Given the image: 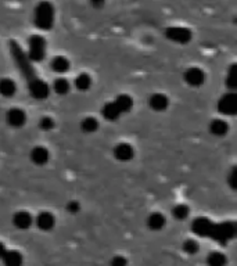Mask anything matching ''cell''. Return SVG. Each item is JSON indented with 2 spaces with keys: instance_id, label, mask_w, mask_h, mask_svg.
Instances as JSON below:
<instances>
[{
  "instance_id": "cell-30",
  "label": "cell",
  "mask_w": 237,
  "mask_h": 266,
  "mask_svg": "<svg viewBox=\"0 0 237 266\" xmlns=\"http://www.w3.org/2000/svg\"><path fill=\"white\" fill-rule=\"evenodd\" d=\"M39 125H41V129L42 130H46V132H49L54 128V121H53V118H50V117H43L39 122Z\"/></svg>"
},
{
  "instance_id": "cell-21",
  "label": "cell",
  "mask_w": 237,
  "mask_h": 266,
  "mask_svg": "<svg viewBox=\"0 0 237 266\" xmlns=\"http://www.w3.org/2000/svg\"><path fill=\"white\" fill-rule=\"evenodd\" d=\"M51 70L57 73H64L70 70V61L66 57L57 56L51 60Z\"/></svg>"
},
{
  "instance_id": "cell-9",
  "label": "cell",
  "mask_w": 237,
  "mask_h": 266,
  "mask_svg": "<svg viewBox=\"0 0 237 266\" xmlns=\"http://www.w3.org/2000/svg\"><path fill=\"white\" fill-rule=\"evenodd\" d=\"M213 223L207 218H197L194 219V222L191 223V229L197 236L201 237H210V234L213 232Z\"/></svg>"
},
{
  "instance_id": "cell-22",
  "label": "cell",
  "mask_w": 237,
  "mask_h": 266,
  "mask_svg": "<svg viewBox=\"0 0 237 266\" xmlns=\"http://www.w3.org/2000/svg\"><path fill=\"white\" fill-rule=\"evenodd\" d=\"M101 114H103V117L106 118L107 121H117V120H119V117H121V113L118 111V108L115 107L113 101H111V103H107V104L103 107Z\"/></svg>"
},
{
  "instance_id": "cell-20",
  "label": "cell",
  "mask_w": 237,
  "mask_h": 266,
  "mask_svg": "<svg viewBox=\"0 0 237 266\" xmlns=\"http://www.w3.org/2000/svg\"><path fill=\"white\" fill-rule=\"evenodd\" d=\"M228 130H229V126L223 120H213L210 123V132L213 136H225Z\"/></svg>"
},
{
  "instance_id": "cell-27",
  "label": "cell",
  "mask_w": 237,
  "mask_h": 266,
  "mask_svg": "<svg viewBox=\"0 0 237 266\" xmlns=\"http://www.w3.org/2000/svg\"><path fill=\"white\" fill-rule=\"evenodd\" d=\"M237 85V67L236 64H233L228 71V76H226V86L230 90H235Z\"/></svg>"
},
{
  "instance_id": "cell-6",
  "label": "cell",
  "mask_w": 237,
  "mask_h": 266,
  "mask_svg": "<svg viewBox=\"0 0 237 266\" xmlns=\"http://www.w3.org/2000/svg\"><path fill=\"white\" fill-rule=\"evenodd\" d=\"M28 89H29L31 96H32L35 100H45V98H47L50 95L49 85L45 81L39 79L38 76L29 81Z\"/></svg>"
},
{
  "instance_id": "cell-31",
  "label": "cell",
  "mask_w": 237,
  "mask_h": 266,
  "mask_svg": "<svg viewBox=\"0 0 237 266\" xmlns=\"http://www.w3.org/2000/svg\"><path fill=\"white\" fill-rule=\"evenodd\" d=\"M128 265V261L122 255H117L114 258L111 259V266H126Z\"/></svg>"
},
{
  "instance_id": "cell-26",
  "label": "cell",
  "mask_w": 237,
  "mask_h": 266,
  "mask_svg": "<svg viewBox=\"0 0 237 266\" xmlns=\"http://www.w3.org/2000/svg\"><path fill=\"white\" fill-rule=\"evenodd\" d=\"M53 89H54V92L60 95V96H64L67 95L68 92H70V82L64 79V78H58L54 81L53 83Z\"/></svg>"
},
{
  "instance_id": "cell-25",
  "label": "cell",
  "mask_w": 237,
  "mask_h": 266,
  "mask_svg": "<svg viewBox=\"0 0 237 266\" xmlns=\"http://www.w3.org/2000/svg\"><path fill=\"white\" fill-rule=\"evenodd\" d=\"M81 128L85 133H95L98 129V121L93 117H88L82 121Z\"/></svg>"
},
{
  "instance_id": "cell-18",
  "label": "cell",
  "mask_w": 237,
  "mask_h": 266,
  "mask_svg": "<svg viewBox=\"0 0 237 266\" xmlns=\"http://www.w3.org/2000/svg\"><path fill=\"white\" fill-rule=\"evenodd\" d=\"M3 264L6 266H21L23 265V255L18 251H6L1 257Z\"/></svg>"
},
{
  "instance_id": "cell-32",
  "label": "cell",
  "mask_w": 237,
  "mask_h": 266,
  "mask_svg": "<svg viewBox=\"0 0 237 266\" xmlns=\"http://www.w3.org/2000/svg\"><path fill=\"white\" fill-rule=\"evenodd\" d=\"M67 211L71 212V214H76L81 211V204L78 201H70L67 204Z\"/></svg>"
},
{
  "instance_id": "cell-12",
  "label": "cell",
  "mask_w": 237,
  "mask_h": 266,
  "mask_svg": "<svg viewBox=\"0 0 237 266\" xmlns=\"http://www.w3.org/2000/svg\"><path fill=\"white\" fill-rule=\"evenodd\" d=\"M31 161L35 164V165H45V164H47L50 158V153L47 148H45V147H42V145H38V147H33L32 151H31Z\"/></svg>"
},
{
  "instance_id": "cell-23",
  "label": "cell",
  "mask_w": 237,
  "mask_h": 266,
  "mask_svg": "<svg viewBox=\"0 0 237 266\" xmlns=\"http://www.w3.org/2000/svg\"><path fill=\"white\" fill-rule=\"evenodd\" d=\"M90 85H92V78L89 76V73H79L75 78V88L81 90V92L89 90Z\"/></svg>"
},
{
  "instance_id": "cell-33",
  "label": "cell",
  "mask_w": 237,
  "mask_h": 266,
  "mask_svg": "<svg viewBox=\"0 0 237 266\" xmlns=\"http://www.w3.org/2000/svg\"><path fill=\"white\" fill-rule=\"evenodd\" d=\"M228 180H229L230 187H232L233 190H236V167H233V168H232Z\"/></svg>"
},
{
  "instance_id": "cell-17",
  "label": "cell",
  "mask_w": 237,
  "mask_h": 266,
  "mask_svg": "<svg viewBox=\"0 0 237 266\" xmlns=\"http://www.w3.org/2000/svg\"><path fill=\"white\" fill-rule=\"evenodd\" d=\"M17 85L13 79L1 78L0 79V95L3 97H11L16 95Z\"/></svg>"
},
{
  "instance_id": "cell-11",
  "label": "cell",
  "mask_w": 237,
  "mask_h": 266,
  "mask_svg": "<svg viewBox=\"0 0 237 266\" xmlns=\"http://www.w3.org/2000/svg\"><path fill=\"white\" fill-rule=\"evenodd\" d=\"M135 155V150L131 145L128 143H121L114 148V157L118 161H131Z\"/></svg>"
},
{
  "instance_id": "cell-1",
  "label": "cell",
  "mask_w": 237,
  "mask_h": 266,
  "mask_svg": "<svg viewBox=\"0 0 237 266\" xmlns=\"http://www.w3.org/2000/svg\"><path fill=\"white\" fill-rule=\"evenodd\" d=\"M10 51H11L13 60H14V63H16L17 67H18V70L21 71V73L24 75L25 78H26L28 81H31L33 78H36L29 58H28V56L24 53V50L20 48V45H18L17 42L14 41L10 42Z\"/></svg>"
},
{
  "instance_id": "cell-3",
  "label": "cell",
  "mask_w": 237,
  "mask_h": 266,
  "mask_svg": "<svg viewBox=\"0 0 237 266\" xmlns=\"http://www.w3.org/2000/svg\"><path fill=\"white\" fill-rule=\"evenodd\" d=\"M46 56V41L41 35H33L28 42V58L31 63H41Z\"/></svg>"
},
{
  "instance_id": "cell-16",
  "label": "cell",
  "mask_w": 237,
  "mask_h": 266,
  "mask_svg": "<svg viewBox=\"0 0 237 266\" xmlns=\"http://www.w3.org/2000/svg\"><path fill=\"white\" fill-rule=\"evenodd\" d=\"M113 103H114L115 107L118 108V111L121 114L129 113L132 110V107H133V100H132V97L129 95H119Z\"/></svg>"
},
{
  "instance_id": "cell-15",
  "label": "cell",
  "mask_w": 237,
  "mask_h": 266,
  "mask_svg": "<svg viewBox=\"0 0 237 266\" xmlns=\"http://www.w3.org/2000/svg\"><path fill=\"white\" fill-rule=\"evenodd\" d=\"M33 219L31 217V214L29 212H26V211H20V212H17L16 215L13 217V223L16 227L18 229H21V230H25V229H29L31 225H32Z\"/></svg>"
},
{
  "instance_id": "cell-19",
  "label": "cell",
  "mask_w": 237,
  "mask_h": 266,
  "mask_svg": "<svg viewBox=\"0 0 237 266\" xmlns=\"http://www.w3.org/2000/svg\"><path fill=\"white\" fill-rule=\"evenodd\" d=\"M165 223H166V219L160 212H154V214H151L147 218V226L151 230H154V232L156 230H161L165 226Z\"/></svg>"
},
{
  "instance_id": "cell-29",
  "label": "cell",
  "mask_w": 237,
  "mask_h": 266,
  "mask_svg": "<svg viewBox=\"0 0 237 266\" xmlns=\"http://www.w3.org/2000/svg\"><path fill=\"white\" fill-rule=\"evenodd\" d=\"M183 251L190 254V255H194L198 251V242H194V240H186L183 244Z\"/></svg>"
},
{
  "instance_id": "cell-2",
  "label": "cell",
  "mask_w": 237,
  "mask_h": 266,
  "mask_svg": "<svg viewBox=\"0 0 237 266\" xmlns=\"http://www.w3.org/2000/svg\"><path fill=\"white\" fill-rule=\"evenodd\" d=\"M54 23V7L49 1H42L35 8V25L42 31H49Z\"/></svg>"
},
{
  "instance_id": "cell-14",
  "label": "cell",
  "mask_w": 237,
  "mask_h": 266,
  "mask_svg": "<svg viewBox=\"0 0 237 266\" xmlns=\"http://www.w3.org/2000/svg\"><path fill=\"white\" fill-rule=\"evenodd\" d=\"M148 104L154 110V111H165L169 105V100L168 97L163 95V93H154L153 96L148 98Z\"/></svg>"
},
{
  "instance_id": "cell-4",
  "label": "cell",
  "mask_w": 237,
  "mask_h": 266,
  "mask_svg": "<svg viewBox=\"0 0 237 266\" xmlns=\"http://www.w3.org/2000/svg\"><path fill=\"white\" fill-rule=\"evenodd\" d=\"M235 234H236V225L233 222H222L218 225L213 223L210 237L221 244H226L235 237Z\"/></svg>"
},
{
  "instance_id": "cell-8",
  "label": "cell",
  "mask_w": 237,
  "mask_h": 266,
  "mask_svg": "<svg viewBox=\"0 0 237 266\" xmlns=\"http://www.w3.org/2000/svg\"><path fill=\"white\" fill-rule=\"evenodd\" d=\"M183 78H185V81H186L189 86L198 88L205 82V73L203 70H200L197 67H190L189 70H186Z\"/></svg>"
},
{
  "instance_id": "cell-35",
  "label": "cell",
  "mask_w": 237,
  "mask_h": 266,
  "mask_svg": "<svg viewBox=\"0 0 237 266\" xmlns=\"http://www.w3.org/2000/svg\"><path fill=\"white\" fill-rule=\"evenodd\" d=\"M92 6H95V7H100V6H104V3H92Z\"/></svg>"
},
{
  "instance_id": "cell-10",
  "label": "cell",
  "mask_w": 237,
  "mask_h": 266,
  "mask_svg": "<svg viewBox=\"0 0 237 266\" xmlns=\"http://www.w3.org/2000/svg\"><path fill=\"white\" fill-rule=\"evenodd\" d=\"M6 120H7V123L10 126L21 128V126H24V123L26 122V115L21 108H11V110H8Z\"/></svg>"
},
{
  "instance_id": "cell-13",
  "label": "cell",
  "mask_w": 237,
  "mask_h": 266,
  "mask_svg": "<svg viewBox=\"0 0 237 266\" xmlns=\"http://www.w3.org/2000/svg\"><path fill=\"white\" fill-rule=\"evenodd\" d=\"M36 225L41 230H45V232H49L51 230L54 225H56V218L53 214L50 212H41L38 217H36Z\"/></svg>"
},
{
  "instance_id": "cell-28",
  "label": "cell",
  "mask_w": 237,
  "mask_h": 266,
  "mask_svg": "<svg viewBox=\"0 0 237 266\" xmlns=\"http://www.w3.org/2000/svg\"><path fill=\"white\" fill-rule=\"evenodd\" d=\"M173 217L176 219H179V220H185V219L188 218L189 214H190V210H189L188 205H185V204H178L175 208H173Z\"/></svg>"
},
{
  "instance_id": "cell-7",
  "label": "cell",
  "mask_w": 237,
  "mask_h": 266,
  "mask_svg": "<svg viewBox=\"0 0 237 266\" xmlns=\"http://www.w3.org/2000/svg\"><path fill=\"white\" fill-rule=\"evenodd\" d=\"M218 111L223 115H235L237 111V96L235 92L226 93L218 101Z\"/></svg>"
},
{
  "instance_id": "cell-34",
  "label": "cell",
  "mask_w": 237,
  "mask_h": 266,
  "mask_svg": "<svg viewBox=\"0 0 237 266\" xmlns=\"http://www.w3.org/2000/svg\"><path fill=\"white\" fill-rule=\"evenodd\" d=\"M6 248H4V245H3V244H1V242H0V258H1V257H3V255H4V252H6Z\"/></svg>"
},
{
  "instance_id": "cell-5",
  "label": "cell",
  "mask_w": 237,
  "mask_h": 266,
  "mask_svg": "<svg viewBox=\"0 0 237 266\" xmlns=\"http://www.w3.org/2000/svg\"><path fill=\"white\" fill-rule=\"evenodd\" d=\"M165 36L172 42H176L180 45H186L191 41V31L183 26H171L165 29Z\"/></svg>"
},
{
  "instance_id": "cell-24",
  "label": "cell",
  "mask_w": 237,
  "mask_h": 266,
  "mask_svg": "<svg viewBox=\"0 0 237 266\" xmlns=\"http://www.w3.org/2000/svg\"><path fill=\"white\" fill-rule=\"evenodd\" d=\"M207 264L210 266H225L226 265V257L222 252H211L207 258Z\"/></svg>"
}]
</instances>
